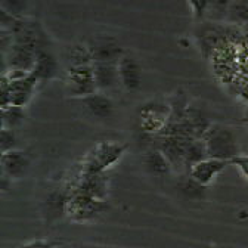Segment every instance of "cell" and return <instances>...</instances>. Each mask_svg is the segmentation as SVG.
Wrapping results in <instances>:
<instances>
[{
  "mask_svg": "<svg viewBox=\"0 0 248 248\" xmlns=\"http://www.w3.org/2000/svg\"><path fill=\"white\" fill-rule=\"evenodd\" d=\"M127 151L126 143L115 140H101L93 145L84 155L80 164L83 174H101L112 169Z\"/></svg>",
  "mask_w": 248,
  "mask_h": 248,
  "instance_id": "1",
  "label": "cell"
},
{
  "mask_svg": "<svg viewBox=\"0 0 248 248\" xmlns=\"http://www.w3.org/2000/svg\"><path fill=\"white\" fill-rule=\"evenodd\" d=\"M202 140L205 143L208 158L223 160L231 163L235 157L241 155L235 132L223 126V124H211L205 132Z\"/></svg>",
  "mask_w": 248,
  "mask_h": 248,
  "instance_id": "2",
  "label": "cell"
},
{
  "mask_svg": "<svg viewBox=\"0 0 248 248\" xmlns=\"http://www.w3.org/2000/svg\"><path fill=\"white\" fill-rule=\"evenodd\" d=\"M107 201L92 198L81 192L71 191V197L67 205V217L74 223H90L107 213Z\"/></svg>",
  "mask_w": 248,
  "mask_h": 248,
  "instance_id": "3",
  "label": "cell"
},
{
  "mask_svg": "<svg viewBox=\"0 0 248 248\" xmlns=\"http://www.w3.org/2000/svg\"><path fill=\"white\" fill-rule=\"evenodd\" d=\"M65 90L70 98L83 99L98 92L92 65L70 67L65 77Z\"/></svg>",
  "mask_w": 248,
  "mask_h": 248,
  "instance_id": "4",
  "label": "cell"
},
{
  "mask_svg": "<svg viewBox=\"0 0 248 248\" xmlns=\"http://www.w3.org/2000/svg\"><path fill=\"white\" fill-rule=\"evenodd\" d=\"M171 118V107L161 102H148L139 109V126L146 135H160Z\"/></svg>",
  "mask_w": 248,
  "mask_h": 248,
  "instance_id": "5",
  "label": "cell"
},
{
  "mask_svg": "<svg viewBox=\"0 0 248 248\" xmlns=\"http://www.w3.org/2000/svg\"><path fill=\"white\" fill-rule=\"evenodd\" d=\"M87 46L93 62H118L120 58L126 53L117 39L108 34L93 36L87 42Z\"/></svg>",
  "mask_w": 248,
  "mask_h": 248,
  "instance_id": "6",
  "label": "cell"
},
{
  "mask_svg": "<svg viewBox=\"0 0 248 248\" xmlns=\"http://www.w3.org/2000/svg\"><path fill=\"white\" fill-rule=\"evenodd\" d=\"M39 87H40V81L33 73H28L27 76H24L21 78H16V80H8V90H9V102H11V105L25 108L30 104V101L33 99L34 93H36V90Z\"/></svg>",
  "mask_w": 248,
  "mask_h": 248,
  "instance_id": "7",
  "label": "cell"
},
{
  "mask_svg": "<svg viewBox=\"0 0 248 248\" xmlns=\"http://www.w3.org/2000/svg\"><path fill=\"white\" fill-rule=\"evenodd\" d=\"M120 84L127 92H136L142 86V67L135 55L126 52L118 61Z\"/></svg>",
  "mask_w": 248,
  "mask_h": 248,
  "instance_id": "8",
  "label": "cell"
},
{
  "mask_svg": "<svg viewBox=\"0 0 248 248\" xmlns=\"http://www.w3.org/2000/svg\"><path fill=\"white\" fill-rule=\"evenodd\" d=\"M73 191L86 194L92 198L107 201V197L109 194V179L107 173H101V174L80 173Z\"/></svg>",
  "mask_w": 248,
  "mask_h": 248,
  "instance_id": "9",
  "label": "cell"
},
{
  "mask_svg": "<svg viewBox=\"0 0 248 248\" xmlns=\"http://www.w3.org/2000/svg\"><path fill=\"white\" fill-rule=\"evenodd\" d=\"M229 164H231L229 161L216 160V158H208V157H207L205 160H202V161L194 164V166L189 169L188 174H189L195 182H198L200 185L207 186V185H210V183L216 179V176H219V174L226 169V166H229Z\"/></svg>",
  "mask_w": 248,
  "mask_h": 248,
  "instance_id": "10",
  "label": "cell"
},
{
  "mask_svg": "<svg viewBox=\"0 0 248 248\" xmlns=\"http://www.w3.org/2000/svg\"><path fill=\"white\" fill-rule=\"evenodd\" d=\"M30 164H31V160L25 151L15 149V151L2 154V170H3V174L8 176L11 180L24 177L30 169Z\"/></svg>",
  "mask_w": 248,
  "mask_h": 248,
  "instance_id": "11",
  "label": "cell"
},
{
  "mask_svg": "<svg viewBox=\"0 0 248 248\" xmlns=\"http://www.w3.org/2000/svg\"><path fill=\"white\" fill-rule=\"evenodd\" d=\"M93 74L98 92H108L112 90L120 84V74H118V62H93Z\"/></svg>",
  "mask_w": 248,
  "mask_h": 248,
  "instance_id": "12",
  "label": "cell"
},
{
  "mask_svg": "<svg viewBox=\"0 0 248 248\" xmlns=\"http://www.w3.org/2000/svg\"><path fill=\"white\" fill-rule=\"evenodd\" d=\"M81 104L84 105L86 111L98 120H107L111 118L115 109L114 101L104 92H96L93 95L80 99Z\"/></svg>",
  "mask_w": 248,
  "mask_h": 248,
  "instance_id": "13",
  "label": "cell"
},
{
  "mask_svg": "<svg viewBox=\"0 0 248 248\" xmlns=\"http://www.w3.org/2000/svg\"><path fill=\"white\" fill-rule=\"evenodd\" d=\"M31 73H33L39 78L40 84L49 83L58 74V61L53 56V53L49 52L47 47H43V49L39 50V55H37V59H36V65H34V68Z\"/></svg>",
  "mask_w": 248,
  "mask_h": 248,
  "instance_id": "14",
  "label": "cell"
},
{
  "mask_svg": "<svg viewBox=\"0 0 248 248\" xmlns=\"http://www.w3.org/2000/svg\"><path fill=\"white\" fill-rule=\"evenodd\" d=\"M70 197H71V192L65 189L64 191L56 189L50 192L47 198L45 200V214L52 220L56 219V217H61L62 214H67V205H68Z\"/></svg>",
  "mask_w": 248,
  "mask_h": 248,
  "instance_id": "15",
  "label": "cell"
},
{
  "mask_svg": "<svg viewBox=\"0 0 248 248\" xmlns=\"http://www.w3.org/2000/svg\"><path fill=\"white\" fill-rule=\"evenodd\" d=\"M143 166L151 174L155 176H166L173 170L160 148H152L143 155Z\"/></svg>",
  "mask_w": 248,
  "mask_h": 248,
  "instance_id": "16",
  "label": "cell"
},
{
  "mask_svg": "<svg viewBox=\"0 0 248 248\" xmlns=\"http://www.w3.org/2000/svg\"><path fill=\"white\" fill-rule=\"evenodd\" d=\"M207 158V149H205V143L202 139H192L188 142L186 145V149H185V167H186V171H189V169L205 160Z\"/></svg>",
  "mask_w": 248,
  "mask_h": 248,
  "instance_id": "17",
  "label": "cell"
},
{
  "mask_svg": "<svg viewBox=\"0 0 248 248\" xmlns=\"http://www.w3.org/2000/svg\"><path fill=\"white\" fill-rule=\"evenodd\" d=\"M67 58L70 67H81V65H92L93 59L89 50L87 43H74L67 50Z\"/></svg>",
  "mask_w": 248,
  "mask_h": 248,
  "instance_id": "18",
  "label": "cell"
},
{
  "mask_svg": "<svg viewBox=\"0 0 248 248\" xmlns=\"http://www.w3.org/2000/svg\"><path fill=\"white\" fill-rule=\"evenodd\" d=\"M228 24H248V0H233L226 15Z\"/></svg>",
  "mask_w": 248,
  "mask_h": 248,
  "instance_id": "19",
  "label": "cell"
},
{
  "mask_svg": "<svg viewBox=\"0 0 248 248\" xmlns=\"http://www.w3.org/2000/svg\"><path fill=\"white\" fill-rule=\"evenodd\" d=\"M0 120H2V127L16 130L24 121V108L19 107H8L5 109H0Z\"/></svg>",
  "mask_w": 248,
  "mask_h": 248,
  "instance_id": "20",
  "label": "cell"
},
{
  "mask_svg": "<svg viewBox=\"0 0 248 248\" xmlns=\"http://www.w3.org/2000/svg\"><path fill=\"white\" fill-rule=\"evenodd\" d=\"M233 0H210L205 19L208 22H226V15Z\"/></svg>",
  "mask_w": 248,
  "mask_h": 248,
  "instance_id": "21",
  "label": "cell"
},
{
  "mask_svg": "<svg viewBox=\"0 0 248 248\" xmlns=\"http://www.w3.org/2000/svg\"><path fill=\"white\" fill-rule=\"evenodd\" d=\"M0 6H2V11L11 14L12 16L24 19L27 18L30 0H0Z\"/></svg>",
  "mask_w": 248,
  "mask_h": 248,
  "instance_id": "22",
  "label": "cell"
},
{
  "mask_svg": "<svg viewBox=\"0 0 248 248\" xmlns=\"http://www.w3.org/2000/svg\"><path fill=\"white\" fill-rule=\"evenodd\" d=\"M0 149H2V154L18 149V138L15 130L2 127L0 130Z\"/></svg>",
  "mask_w": 248,
  "mask_h": 248,
  "instance_id": "23",
  "label": "cell"
},
{
  "mask_svg": "<svg viewBox=\"0 0 248 248\" xmlns=\"http://www.w3.org/2000/svg\"><path fill=\"white\" fill-rule=\"evenodd\" d=\"M186 2H188V5H189L195 19H198V21L205 19L210 0H186Z\"/></svg>",
  "mask_w": 248,
  "mask_h": 248,
  "instance_id": "24",
  "label": "cell"
},
{
  "mask_svg": "<svg viewBox=\"0 0 248 248\" xmlns=\"http://www.w3.org/2000/svg\"><path fill=\"white\" fill-rule=\"evenodd\" d=\"M204 188H205V186H202V185H200L198 182H195L189 174H188V176H185V180H183V183H182V191L186 192L189 197L197 198L198 194L202 192Z\"/></svg>",
  "mask_w": 248,
  "mask_h": 248,
  "instance_id": "25",
  "label": "cell"
},
{
  "mask_svg": "<svg viewBox=\"0 0 248 248\" xmlns=\"http://www.w3.org/2000/svg\"><path fill=\"white\" fill-rule=\"evenodd\" d=\"M58 242L50 239H31L24 242L19 248H55Z\"/></svg>",
  "mask_w": 248,
  "mask_h": 248,
  "instance_id": "26",
  "label": "cell"
},
{
  "mask_svg": "<svg viewBox=\"0 0 248 248\" xmlns=\"http://www.w3.org/2000/svg\"><path fill=\"white\" fill-rule=\"evenodd\" d=\"M232 166L238 167L239 171L244 174V177L248 180V154H241L238 157H235L232 161H231Z\"/></svg>",
  "mask_w": 248,
  "mask_h": 248,
  "instance_id": "27",
  "label": "cell"
},
{
  "mask_svg": "<svg viewBox=\"0 0 248 248\" xmlns=\"http://www.w3.org/2000/svg\"><path fill=\"white\" fill-rule=\"evenodd\" d=\"M74 248H108V247H99V245H90V244H83V245H77Z\"/></svg>",
  "mask_w": 248,
  "mask_h": 248,
  "instance_id": "28",
  "label": "cell"
},
{
  "mask_svg": "<svg viewBox=\"0 0 248 248\" xmlns=\"http://www.w3.org/2000/svg\"><path fill=\"white\" fill-rule=\"evenodd\" d=\"M55 248H68V247H65V245H61V244H58Z\"/></svg>",
  "mask_w": 248,
  "mask_h": 248,
  "instance_id": "29",
  "label": "cell"
}]
</instances>
